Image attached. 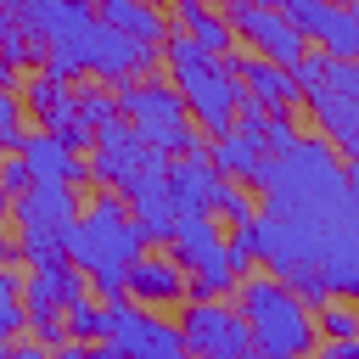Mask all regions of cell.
Listing matches in <instances>:
<instances>
[{
	"mask_svg": "<svg viewBox=\"0 0 359 359\" xmlns=\"http://www.w3.org/2000/svg\"><path fill=\"white\" fill-rule=\"evenodd\" d=\"M118 90V112L135 123V135L146 140V146H157L163 157H191V151H208L202 146V129H196V118H191V107H185V95H180V84L174 79H118L112 84Z\"/></svg>",
	"mask_w": 359,
	"mask_h": 359,
	"instance_id": "5b68a950",
	"label": "cell"
},
{
	"mask_svg": "<svg viewBox=\"0 0 359 359\" xmlns=\"http://www.w3.org/2000/svg\"><path fill=\"white\" fill-rule=\"evenodd\" d=\"M0 264L11 269V264H22V241L11 236V230H0Z\"/></svg>",
	"mask_w": 359,
	"mask_h": 359,
	"instance_id": "8d00e7d4",
	"label": "cell"
},
{
	"mask_svg": "<svg viewBox=\"0 0 359 359\" xmlns=\"http://www.w3.org/2000/svg\"><path fill=\"white\" fill-rule=\"evenodd\" d=\"M0 62H11V67H45V50L28 39V28L17 22V11H0Z\"/></svg>",
	"mask_w": 359,
	"mask_h": 359,
	"instance_id": "603a6c76",
	"label": "cell"
},
{
	"mask_svg": "<svg viewBox=\"0 0 359 359\" xmlns=\"http://www.w3.org/2000/svg\"><path fill=\"white\" fill-rule=\"evenodd\" d=\"M28 331V309H22V280L0 264V342L22 337Z\"/></svg>",
	"mask_w": 359,
	"mask_h": 359,
	"instance_id": "d4e9b609",
	"label": "cell"
},
{
	"mask_svg": "<svg viewBox=\"0 0 359 359\" xmlns=\"http://www.w3.org/2000/svg\"><path fill=\"white\" fill-rule=\"evenodd\" d=\"M224 17H230V28H236V39L241 45H252V56H269V62H280V67H297L314 45L297 34V22L286 17V11H275V6H224Z\"/></svg>",
	"mask_w": 359,
	"mask_h": 359,
	"instance_id": "ba28073f",
	"label": "cell"
},
{
	"mask_svg": "<svg viewBox=\"0 0 359 359\" xmlns=\"http://www.w3.org/2000/svg\"><path fill=\"white\" fill-rule=\"evenodd\" d=\"M0 11H17V0H0Z\"/></svg>",
	"mask_w": 359,
	"mask_h": 359,
	"instance_id": "b9f144b4",
	"label": "cell"
},
{
	"mask_svg": "<svg viewBox=\"0 0 359 359\" xmlns=\"http://www.w3.org/2000/svg\"><path fill=\"white\" fill-rule=\"evenodd\" d=\"M67 258L90 275V292L95 297H123L129 292V264L151 247L146 230L135 224V208L107 185L90 196V208L67 224Z\"/></svg>",
	"mask_w": 359,
	"mask_h": 359,
	"instance_id": "7a4b0ae2",
	"label": "cell"
},
{
	"mask_svg": "<svg viewBox=\"0 0 359 359\" xmlns=\"http://www.w3.org/2000/svg\"><path fill=\"white\" fill-rule=\"evenodd\" d=\"M129 297L140 309H180L185 303V269L174 258H157V252H140L129 264Z\"/></svg>",
	"mask_w": 359,
	"mask_h": 359,
	"instance_id": "e0dca14e",
	"label": "cell"
},
{
	"mask_svg": "<svg viewBox=\"0 0 359 359\" xmlns=\"http://www.w3.org/2000/svg\"><path fill=\"white\" fill-rule=\"evenodd\" d=\"M151 163H163V151L146 146V140L135 135L129 118H112V123L95 135V146H90V185H112V191H123V185L140 180Z\"/></svg>",
	"mask_w": 359,
	"mask_h": 359,
	"instance_id": "9c48e42d",
	"label": "cell"
},
{
	"mask_svg": "<svg viewBox=\"0 0 359 359\" xmlns=\"http://www.w3.org/2000/svg\"><path fill=\"white\" fill-rule=\"evenodd\" d=\"M252 191L275 213H297V219L325 224V219L348 213V157L325 135H297L286 151H275L258 168Z\"/></svg>",
	"mask_w": 359,
	"mask_h": 359,
	"instance_id": "6da1fadb",
	"label": "cell"
},
{
	"mask_svg": "<svg viewBox=\"0 0 359 359\" xmlns=\"http://www.w3.org/2000/svg\"><path fill=\"white\" fill-rule=\"evenodd\" d=\"M224 6H275V11H286L292 0H224Z\"/></svg>",
	"mask_w": 359,
	"mask_h": 359,
	"instance_id": "ab89813d",
	"label": "cell"
},
{
	"mask_svg": "<svg viewBox=\"0 0 359 359\" xmlns=\"http://www.w3.org/2000/svg\"><path fill=\"white\" fill-rule=\"evenodd\" d=\"M258 135H264V146H269V157H275V151H286V146L297 140V123H292V112H269Z\"/></svg>",
	"mask_w": 359,
	"mask_h": 359,
	"instance_id": "4dcf8cb0",
	"label": "cell"
},
{
	"mask_svg": "<svg viewBox=\"0 0 359 359\" xmlns=\"http://www.w3.org/2000/svg\"><path fill=\"white\" fill-rule=\"evenodd\" d=\"M0 359H50V348H45V342H17V337H11V342H0Z\"/></svg>",
	"mask_w": 359,
	"mask_h": 359,
	"instance_id": "e575fe53",
	"label": "cell"
},
{
	"mask_svg": "<svg viewBox=\"0 0 359 359\" xmlns=\"http://www.w3.org/2000/svg\"><path fill=\"white\" fill-rule=\"evenodd\" d=\"M50 359H90V342H79V337H67V342H62V348H56Z\"/></svg>",
	"mask_w": 359,
	"mask_h": 359,
	"instance_id": "74e56055",
	"label": "cell"
},
{
	"mask_svg": "<svg viewBox=\"0 0 359 359\" xmlns=\"http://www.w3.org/2000/svg\"><path fill=\"white\" fill-rule=\"evenodd\" d=\"M314 359H359V337H353V342H331V337H320Z\"/></svg>",
	"mask_w": 359,
	"mask_h": 359,
	"instance_id": "d590c367",
	"label": "cell"
},
{
	"mask_svg": "<svg viewBox=\"0 0 359 359\" xmlns=\"http://www.w3.org/2000/svg\"><path fill=\"white\" fill-rule=\"evenodd\" d=\"M22 135H28V129H22V95L0 84V157H6V151H17V146H22Z\"/></svg>",
	"mask_w": 359,
	"mask_h": 359,
	"instance_id": "f1b7e54d",
	"label": "cell"
},
{
	"mask_svg": "<svg viewBox=\"0 0 359 359\" xmlns=\"http://www.w3.org/2000/svg\"><path fill=\"white\" fill-rule=\"evenodd\" d=\"M17 157L34 168V180H62V185L90 180V151H73V146H67L62 135H50V129H28L22 146H17Z\"/></svg>",
	"mask_w": 359,
	"mask_h": 359,
	"instance_id": "9a60e30c",
	"label": "cell"
},
{
	"mask_svg": "<svg viewBox=\"0 0 359 359\" xmlns=\"http://www.w3.org/2000/svg\"><path fill=\"white\" fill-rule=\"evenodd\" d=\"M325 67H331V56L325 50H309L297 67H292V79H297V90H314V84H325Z\"/></svg>",
	"mask_w": 359,
	"mask_h": 359,
	"instance_id": "836d02e7",
	"label": "cell"
},
{
	"mask_svg": "<svg viewBox=\"0 0 359 359\" xmlns=\"http://www.w3.org/2000/svg\"><path fill=\"white\" fill-rule=\"evenodd\" d=\"M180 34H191L202 50H219V56H230L236 50V28H230V17L224 11H213L208 0H180V22H174Z\"/></svg>",
	"mask_w": 359,
	"mask_h": 359,
	"instance_id": "ffe728a7",
	"label": "cell"
},
{
	"mask_svg": "<svg viewBox=\"0 0 359 359\" xmlns=\"http://www.w3.org/2000/svg\"><path fill=\"white\" fill-rule=\"evenodd\" d=\"M112 342L123 348V359H191L180 320H163V309H140L129 292L118 297V325Z\"/></svg>",
	"mask_w": 359,
	"mask_h": 359,
	"instance_id": "30bf717a",
	"label": "cell"
},
{
	"mask_svg": "<svg viewBox=\"0 0 359 359\" xmlns=\"http://www.w3.org/2000/svg\"><path fill=\"white\" fill-rule=\"evenodd\" d=\"M213 213L219 219H230V224H241V219H252L258 208H252V185H241V180H219V196H213Z\"/></svg>",
	"mask_w": 359,
	"mask_h": 359,
	"instance_id": "83f0119b",
	"label": "cell"
},
{
	"mask_svg": "<svg viewBox=\"0 0 359 359\" xmlns=\"http://www.w3.org/2000/svg\"><path fill=\"white\" fill-rule=\"evenodd\" d=\"M151 6H157V0H151Z\"/></svg>",
	"mask_w": 359,
	"mask_h": 359,
	"instance_id": "f6af8a7d",
	"label": "cell"
},
{
	"mask_svg": "<svg viewBox=\"0 0 359 359\" xmlns=\"http://www.w3.org/2000/svg\"><path fill=\"white\" fill-rule=\"evenodd\" d=\"M0 185H6L11 196H22V191L34 185V168H28V163H22L17 151H6V157H0Z\"/></svg>",
	"mask_w": 359,
	"mask_h": 359,
	"instance_id": "d6a6232c",
	"label": "cell"
},
{
	"mask_svg": "<svg viewBox=\"0 0 359 359\" xmlns=\"http://www.w3.org/2000/svg\"><path fill=\"white\" fill-rule=\"evenodd\" d=\"M6 213H11V191L0 185V219H6Z\"/></svg>",
	"mask_w": 359,
	"mask_h": 359,
	"instance_id": "60d3db41",
	"label": "cell"
},
{
	"mask_svg": "<svg viewBox=\"0 0 359 359\" xmlns=\"http://www.w3.org/2000/svg\"><path fill=\"white\" fill-rule=\"evenodd\" d=\"M11 219H17V230L67 236V224L79 219V196H73V185H62V180H34L22 196H11Z\"/></svg>",
	"mask_w": 359,
	"mask_h": 359,
	"instance_id": "7c38bea8",
	"label": "cell"
},
{
	"mask_svg": "<svg viewBox=\"0 0 359 359\" xmlns=\"http://www.w3.org/2000/svg\"><path fill=\"white\" fill-rule=\"evenodd\" d=\"M320 269L331 280V297L359 303V213H337L320 236Z\"/></svg>",
	"mask_w": 359,
	"mask_h": 359,
	"instance_id": "8fae6325",
	"label": "cell"
},
{
	"mask_svg": "<svg viewBox=\"0 0 359 359\" xmlns=\"http://www.w3.org/2000/svg\"><path fill=\"white\" fill-rule=\"evenodd\" d=\"M331 6H348V0H331Z\"/></svg>",
	"mask_w": 359,
	"mask_h": 359,
	"instance_id": "7bdbcfd3",
	"label": "cell"
},
{
	"mask_svg": "<svg viewBox=\"0 0 359 359\" xmlns=\"http://www.w3.org/2000/svg\"><path fill=\"white\" fill-rule=\"evenodd\" d=\"M325 84H331V90H342V95L359 107V62H342V56H331V67H325Z\"/></svg>",
	"mask_w": 359,
	"mask_h": 359,
	"instance_id": "1f68e13d",
	"label": "cell"
},
{
	"mask_svg": "<svg viewBox=\"0 0 359 359\" xmlns=\"http://www.w3.org/2000/svg\"><path fill=\"white\" fill-rule=\"evenodd\" d=\"M241 314L252 342L269 359H309L320 348V320L314 309L280 280V275H247L241 280Z\"/></svg>",
	"mask_w": 359,
	"mask_h": 359,
	"instance_id": "277c9868",
	"label": "cell"
},
{
	"mask_svg": "<svg viewBox=\"0 0 359 359\" xmlns=\"http://www.w3.org/2000/svg\"><path fill=\"white\" fill-rule=\"evenodd\" d=\"M314 45H320L325 56L359 62V11H353V6H331L325 22H320V34H314Z\"/></svg>",
	"mask_w": 359,
	"mask_h": 359,
	"instance_id": "7402d4cb",
	"label": "cell"
},
{
	"mask_svg": "<svg viewBox=\"0 0 359 359\" xmlns=\"http://www.w3.org/2000/svg\"><path fill=\"white\" fill-rule=\"evenodd\" d=\"M17 90H22V112H28L39 129L62 135L73 151H90V146H95V135L79 123V84H73V79H62V73H50V67H28Z\"/></svg>",
	"mask_w": 359,
	"mask_h": 359,
	"instance_id": "52a82bcc",
	"label": "cell"
},
{
	"mask_svg": "<svg viewBox=\"0 0 359 359\" xmlns=\"http://www.w3.org/2000/svg\"><path fill=\"white\" fill-rule=\"evenodd\" d=\"M17 241H22V264L28 269H45V264H62L67 258V241L50 236V230H17Z\"/></svg>",
	"mask_w": 359,
	"mask_h": 359,
	"instance_id": "4316f807",
	"label": "cell"
},
{
	"mask_svg": "<svg viewBox=\"0 0 359 359\" xmlns=\"http://www.w3.org/2000/svg\"><path fill=\"white\" fill-rule=\"evenodd\" d=\"M208 163H213L224 180L252 185V180H258V168L269 163V146H264V135H258V129L236 123V129H224V135H213V140H208Z\"/></svg>",
	"mask_w": 359,
	"mask_h": 359,
	"instance_id": "ac0fdd59",
	"label": "cell"
},
{
	"mask_svg": "<svg viewBox=\"0 0 359 359\" xmlns=\"http://www.w3.org/2000/svg\"><path fill=\"white\" fill-rule=\"evenodd\" d=\"M230 67H236L247 101H258L264 112H292V107H303V90H297L292 67H280V62H269V56H236V50H230Z\"/></svg>",
	"mask_w": 359,
	"mask_h": 359,
	"instance_id": "4fadbf2b",
	"label": "cell"
},
{
	"mask_svg": "<svg viewBox=\"0 0 359 359\" xmlns=\"http://www.w3.org/2000/svg\"><path fill=\"white\" fill-rule=\"evenodd\" d=\"M348 6H353V11H359V0H348Z\"/></svg>",
	"mask_w": 359,
	"mask_h": 359,
	"instance_id": "ee69618b",
	"label": "cell"
},
{
	"mask_svg": "<svg viewBox=\"0 0 359 359\" xmlns=\"http://www.w3.org/2000/svg\"><path fill=\"white\" fill-rule=\"evenodd\" d=\"M95 11L112 22V28H123L129 39H140V45H163L174 28H168V17H163V6H151V0H95Z\"/></svg>",
	"mask_w": 359,
	"mask_h": 359,
	"instance_id": "d6986e66",
	"label": "cell"
},
{
	"mask_svg": "<svg viewBox=\"0 0 359 359\" xmlns=\"http://www.w3.org/2000/svg\"><path fill=\"white\" fill-rule=\"evenodd\" d=\"M314 320H320V337H331V342L359 337V303H348V297H331L325 309H314Z\"/></svg>",
	"mask_w": 359,
	"mask_h": 359,
	"instance_id": "484cf974",
	"label": "cell"
},
{
	"mask_svg": "<svg viewBox=\"0 0 359 359\" xmlns=\"http://www.w3.org/2000/svg\"><path fill=\"white\" fill-rule=\"evenodd\" d=\"M28 337H34V342H45V348L56 353L73 331H67V314H28Z\"/></svg>",
	"mask_w": 359,
	"mask_h": 359,
	"instance_id": "f546056e",
	"label": "cell"
},
{
	"mask_svg": "<svg viewBox=\"0 0 359 359\" xmlns=\"http://www.w3.org/2000/svg\"><path fill=\"white\" fill-rule=\"evenodd\" d=\"M219 168L208 163V151H191V157H168V196H174V213H213V196H219Z\"/></svg>",
	"mask_w": 359,
	"mask_h": 359,
	"instance_id": "2e32d148",
	"label": "cell"
},
{
	"mask_svg": "<svg viewBox=\"0 0 359 359\" xmlns=\"http://www.w3.org/2000/svg\"><path fill=\"white\" fill-rule=\"evenodd\" d=\"M163 67H168V79L180 84V95H185V107H191V118H196L202 135H224V129H236V112H241L247 90H241L230 56L202 50L191 34L174 28V34L163 39Z\"/></svg>",
	"mask_w": 359,
	"mask_h": 359,
	"instance_id": "3957f363",
	"label": "cell"
},
{
	"mask_svg": "<svg viewBox=\"0 0 359 359\" xmlns=\"http://www.w3.org/2000/svg\"><path fill=\"white\" fill-rule=\"evenodd\" d=\"M118 325V297H79L67 303V331L79 342H107Z\"/></svg>",
	"mask_w": 359,
	"mask_h": 359,
	"instance_id": "44dd1931",
	"label": "cell"
},
{
	"mask_svg": "<svg viewBox=\"0 0 359 359\" xmlns=\"http://www.w3.org/2000/svg\"><path fill=\"white\" fill-rule=\"evenodd\" d=\"M112 118H123V112H118V90L101 84V79H95V84H79V123H84L90 135H101Z\"/></svg>",
	"mask_w": 359,
	"mask_h": 359,
	"instance_id": "cb8c5ba5",
	"label": "cell"
},
{
	"mask_svg": "<svg viewBox=\"0 0 359 359\" xmlns=\"http://www.w3.org/2000/svg\"><path fill=\"white\" fill-rule=\"evenodd\" d=\"M79 297H90V275L73 258L28 269V280H22V309L28 314H67V303H79Z\"/></svg>",
	"mask_w": 359,
	"mask_h": 359,
	"instance_id": "5bb4252c",
	"label": "cell"
},
{
	"mask_svg": "<svg viewBox=\"0 0 359 359\" xmlns=\"http://www.w3.org/2000/svg\"><path fill=\"white\" fill-rule=\"evenodd\" d=\"M180 337H185L191 359H241L252 348L247 314L230 309L224 297H191V303H180Z\"/></svg>",
	"mask_w": 359,
	"mask_h": 359,
	"instance_id": "8992f818",
	"label": "cell"
},
{
	"mask_svg": "<svg viewBox=\"0 0 359 359\" xmlns=\"http://www.w3.org/2000/svg\"><path fill=\"white\" fill-rule=\"evenodd\" d=\"M348 208L359 213V163H348Z\"/></svg>",
	"mask_w": 359,
	"mask_h": 359,
	"instance_id": "f35d334b",
	"label": "cell"
}]
</instances>
